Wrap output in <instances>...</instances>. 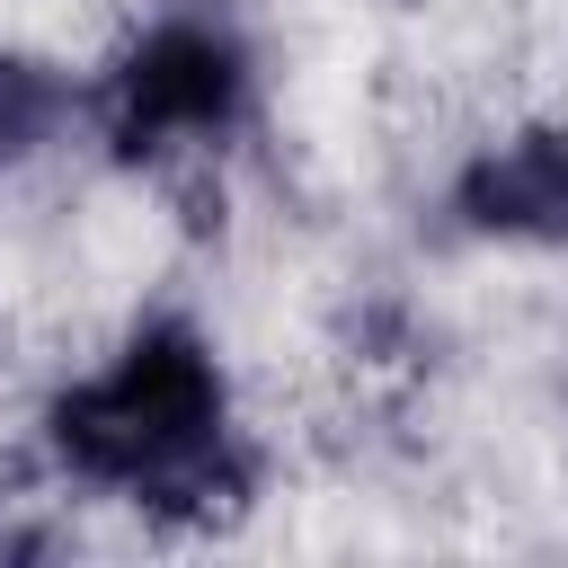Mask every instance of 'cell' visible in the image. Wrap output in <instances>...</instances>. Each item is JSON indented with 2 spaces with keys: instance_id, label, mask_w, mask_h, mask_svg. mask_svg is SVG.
<instances>
[{
  "instance_id": "6da1fadb",
  "label": "cell",
  "mask_w": 568,
  "mask_h": 568,
  "mask_svg": "<svg viewBox=\"0 0 568 568\" xmlns=\"http://www.w3.org/2000/svg\"><path fill=\"white\" fill-rule=\"evenodd\" d=\"M53 453L89 488H115L133 506L213 515L248 488V453L231 435V390L195 328H142L115 364L62 390Z\"/></svg>"
},
{
  "instance_id": "7a4b0ae2",
  "label": "cell",
  "mask_w": 568,
  "mask_h": 568,
  "mask_svg": "<svg viewBox=\"0 0 568 568\" xmlns=\"http://www.w3.org/2000/svg\"><path fill=\"white\" fill-rule=\"evenodd\" d=\"M240 115H248V44L222 18H160L98 89V124L124 160L213 151L240 133Z\"/></svg>"
},
{
  "instance_id": "3957f363",
  "label": "cell",
  "mask_w": 568,
  "mask_h": 568,
  "mask_svg": "<svg viewBox=\"0 0 568 568\" xmlns=\"http://www.w3.org/2000/svg\"><path fill=\"white\" fill-rule=\"evenodd\" d=\"M462 222L470 231H497V240H550L568 248V133L541 124V133H515L497 151H479L453 186Z\"/></svg>"
},
{
  "instance_id": "277c9868",
  "label": "cell",
  "mask_w": 568,
  "mask_h": 568,
  "mask_svg": "<svg viewBox=\"0 0 568 568\" xmlns=\"http://www.w3.org/2000/svg\"><path fill=\"white\" fill-rule=\"evenodd\" d=\"M71 115H80V89H71L53 62L0 53V160H27V151H44V142H53Z\"/></svg>"
}]
</instances>
